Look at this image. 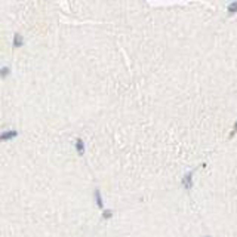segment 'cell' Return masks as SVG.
Listing matches in <instances>:
<instances>
[{
    "label": "cell",
    "instance_id": "obj_1",
    "mask_svg": "<svg viewBox=\"0 0 237 237\" xmlns=\"http://www.w3.org/2000/svg\"><path fill=\"white\" fill-rule=\"evenodd\" d=\"M16 135H18V134H16V131H8V132H3V134L0 135V139H2V141H8V139L15 138Z\"/></svg>",
    "mask_w": 237,
    "mask_h": 237
},
{
    "label": "cell",
    "instance_id": "obj_2",
    "mask_svg": "<svg viewBox=\"0 0 237 237\" xmlns=\"http://www.w3.org/2000/svg\"><path fill=\"white\" fill-rule=\"evenodd\" d=\"M182 185H184L185 188H191V187H193V175H191V173H187V175L184 176V179H182Z\"/></svg>",
    "mask_w": 237,
    "mask_h": 237
},
{
    "label": "cell",
    "instance_id": "obj_3",
    "mask_svg": "<svg viewBox=\"0 0 237 237\" xmlns=\"http://www.w3.org/2000/svg\"><path fill=\"white\" fill-rule=\"evenodd\" d=\"M76 150H77V153H79L80 156L85 153V144H83L82 139H77V141H76Z\"/></svg>",
    "mask_w": 237,
    "mask_h": 237
},
{
    "label": "cell",
    "instance_id": "obj_4",
    "mask_svg": "<svg viewBox=\"0 0 237 237\" xmlns=\"http://www.w3.org/2000/svg\"><path fill=\"white\" fill-rule=\"evenodd\" d=\"M24 40L23 37H21V34H15V37H13V46L15 47H19V46H23Z\"/></svg>",
    "mask_w": 237,
    "mask_h": 237
},
{
    "label": "cell",
    "instance_id": "obj_5",
    "mask_svg": "<svg viewBox=\"0 0 237 237\" xmlns=\"http://www.w3.org/2000/svg\"><path fill=\"white\" fill-rule=\"evenodd\" d=\"M95 199H96L98 207H102V197H101V191L99 190H95Z\"/></svg>",
    "mask_w": 237,
    "mask_h": 237
},
{
    "label": "cell",
    "instance_id": "obj_6",
    "mask_svg": "<svg viewBox=\"0 0 237 237\" xmlns=\"http://www.w3.org/2000/svg\"><path fill=\"white\" fill-rule=\"evenodd\" d=\"M228 11L231 12V13L237 11V2H233V3H230V5H228Z\"/></svg>",
    "mask_w": 237,
    "mask_h": 237
},
{
    "label": "cell",
    "instance_id": "obj_7",
    "mask_svg": "<svg viewBox=\"0 0 237 237\" xmlns=\"http://www.w3.org/2000/svg\"><path fill=\"white\" fill-rule=\"evenodd\" d=\"M9 73V68L8 67H3L2 68V77H6V74Z\"/></svg>",
    "mask_w": 237,
    "mask_h": 237
},
{
    "label": "cell",
    "instance_id": "obj_8",
    "mask_svg": "<svg viewBox=\"0 0 237 237\" xmlns=\"http://www.w3.org/2000/svg\"><path fill=\"white\" fill-rule=\"evenodd\" d=\"M102 216H104V218H111L113 214H111V211H105V212L102 214Z\"/></svg>",
    "mask_w": 237,
    "mask_h": 237
},
{
    "label": "cell",
    "instance_id": "obj_9",
    "mask_svg": "<svg viewBox=\"0 0 237 237\" xmlns=\"http://www.w3.org/2000/svg\"><path fill=\"white\" fill-rule=\"evenodd\" d=\"M237 131V122H236V124H234V132Z\"/></svg>",
    "mask_w": 237,
    "mask_h": 237
}]
</instances>
